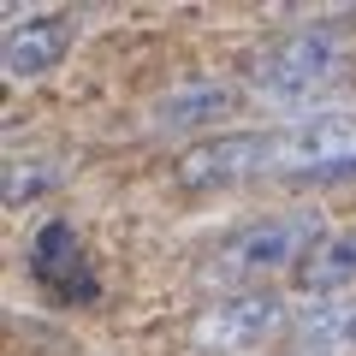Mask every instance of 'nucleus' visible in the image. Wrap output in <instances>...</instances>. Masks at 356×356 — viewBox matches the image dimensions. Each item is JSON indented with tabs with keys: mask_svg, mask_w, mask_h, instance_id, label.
<instances>
[{
	"mask_svg": "<svg viewBox=\"0 0 356 356\" xmlns=\"http://www.w3.org/2000/svg\"><path fill=\"white\" fill-rule=\"evenodd\" d=\"M350 77H356V54L344 48L339 30L332 24H297L291 36L267 42L250 60L243 89L255 102L291 113V119H321V113H339L332 102L350 89Z\"/></svg>",
	"mask_w": 356,
	"mask_h": 356,
	"instance_id": "obj_1",
	"label": "nucleus"
},
{
	"mask_svg": "<svg viewBox=\"0 0 356 356\" xmlns=\"http://www.w3.org/2000/svg\"><path fill=\"white\" fill-rule=\"evenodd\" d=\"M297 321L303 315L280 291H226L191 321V344L214 356H243V350H261V344L297 332Z\"/></svg>",
	"mask_w": 356,
	"mask_h": 356,
	"instance_id": "obj_3",
	"label": "nucleus"
},
{
	"mask_svg": "<svg viewBox=\"0 0 356 356\" xmlns=\"http://www.w3.org/2000/svg\"><path fill=\"white\" fill-rule=\"evenodd\" d=\"M273 161H280V131H226V137H202L178 154V184L232 191L243 178L273 172Z\"/></svg>",
	"mask_w": 356,
	"mask_h": 356,
	"instance_id": "obj_5",
	"label": "nucleus"
},
{
	"mask_svg": "<svg viewBox=\"0 0 356 356\" xmlns=\"http://www.w3.org/2000/svg\"><path fill=\"white\" fill-rule=\"evenodd\" d=\"M356 285V226L344 232H327V238L315 243V255L303 261V273H297V291L315 297V303H332L339 291H350Z\"/></svg>",
	"mask_w": 356,
	"mask_h": 356,
	"instance_id": "obj_9",
	"label": "nucleus"
},
{
	"mask_svg": "<svg viewBox=\"0 0 356 356\" xmlns=\"http://www.w3.org/2000/svg\"><path fill=\"white\" fill-rule=\"evenodd\" d=\"M65 48H72V18L30 13V18H13V24H6V54H0V65H6L13 83H36V77H48L54 65L65 60Z\"/></svg>",
	"mask_w": 356,
	"mask_h": 356,
	"instance_id": "obj_7",
	"label": "nucleus"
},
{
	"mask_svg": "<svg viewBox=\"0 0 356 356\" xmlns=\"http://www.w3.org/2000/svg\"><path fill=\"white\" fill-rule=\"evenodd\" d=\"M297 339H303L309 356H356V297L315 303L297 321Z\"/></svg>",
	"mask_w": 356,
	"mask_h": 356,
	"instance_id": "obj_10",
	"label": "nucleus"
},
{
	"mask_svg": "<svg viewBox=\"0 0 356 356\" xmlns=\"http://www.w3.org/2000/svg\"><path fill=\"white\" fill-rule=\"evenodd\" d=\"M30 280L54 303H95L102 297V273H95V261H89L72 220H48L36 232V243H30Z\"/></svg>",
	"mask_w": 356,
	"mask_h": 356,
	"instance_id": "obj_6",
	"label": "nucleus"
},
{
	"mask_svg": "<svg viewBox=\"0 0 356 356\" xmlns=\"http://www.w3.org/2000/svg\"><path fill=\"white\" fill-rule=\"evenodd\" d=\"M280 131V161L273 172L297 184H332L356 178V113H321V119H291Z\"/></svg>",
	"mask_w": 356,
	"mask_h": 356,
	"instance_id": "obj_4",
	"label": "nucleus"
},
{
	"mask_svg": "<svg viewBox=\"0 0 356 356\" xmlns=\"http://www.w3.org/2000/svg\"><path fill=\"white\" fill-rule=\"evenodd\" d=\"M238 107V89L220 83V77H196V83H178L172 95H161L154 107V125L161 131H196V125H214Z\"/></svg>",
	"mask_w": 356,
	"mask_h": 356,
	"instance_id": "obj_8",
	"label": "nucleus"
},
{
	"mask_svg": "<svg viewBox=\"0 0 356 356\" xmlns=\"http://www.w3.org/2000/svg\"><path fill=\"white\" fill-rule=\"evenodd\" d=\"M60 172L65 166L54 154H13L6 161V202H36V196H48L60 184Z\"/></svg>",
	"mask_w": 356,
	"mask_h": 356,
	"instance_id": "obj_11",
	"label": "nucleus"
},
{
	"mask_svg": "<svg viewBox=\"0 0 356 356\" xmlns=\"http://www.w3.org/2000/svg\"><path fill=\"white\" fill-rule=\"evenodd\" d=\"M321 232L315 208H280V214H261L250 226H238L232 238H220L208 273L238 291H255V280H273V273H303V261L315 255Z\"/></svg>",
	"mask_w": 356,
	"mask_h": 356,
	"instance_id": "obj_2",
	"label": "nucleus"
}]
</instances>
